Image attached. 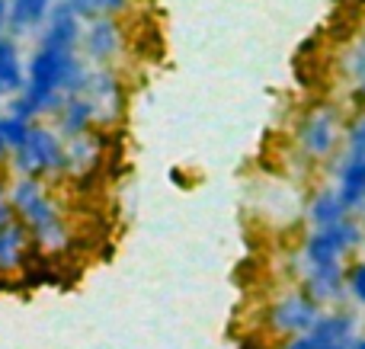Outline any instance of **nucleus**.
<instances>
[{
  "label": "nucleus",
  "mask_w": 365,
  "mask_h": 349,
  "mask_svg": "<svg viewBox=\"0 0 365 349\" xmlns=\"http://www.w3.org/2000/svg\"><path fill=\"white\" fill-rule=\"evenodd\" d=\"M90 71L74 51H45L38 48L29 61V77L16 100L10 103V115L29 122L38 113H61L71 96H81Z\"/></svg>",
  "instance_id": "1"
},
{
  "label": "nucleus",
  "mask_w": 365,
  "mask_h": 349,
  "mask_svg": "<svg viewBox=\"0 0 365 349\" xmlns=\"http://www.w3.org/2000/svg\"><path fill=\"white\" fill-rule=\"evenodd\" d=\"M10 209L19 222L29 228L32 244L45 254H61L71 244V234L64 228L61 215H58L55 202L45 196L38 179H19L10 192Z\"/></svg>",
  "instance_id": "2"
},
{
  "label": "nucleus",
  "mask_w": 365,
  "mask_h": 349,
  "mask_svg": "<svg viewBox=\"0 0 365 349\" xmlns=\"http://www.w3.org/2000/svg\"><path fill=\"white\" fill-rule=\"evenodd\" d=\"M362 228L356 222H340L334 228L324 231H311L304 237L302 247V263L304 266H343V256L349 254L353 247L362 244Z\"/></svg>",
  "instance_id": "3"
},
{
  "label": "nucleus",
  "mask_w": 365,
  "mask_h": 349,
  "mask_svg": "<svg viewBox=\"0 0 365 349\" xmlns=\"http://www.w3.org/2000/svg\"><path fill=\"white\" fill-rule=\"evenodd\" d=\"M321 318H324L321 305L304 292H289L266 308V324H269L272 337H285V340L308 333Z\"/></svg>",
  "instance_id": "4"
},
{
  "label": "nucleus",
  "mask_w": 365,
  "mask_h": 349,
  "mask_svg": "<svg viewBox=\"0 0 365 349\" xmlns=\"http://www.w3.org/2000/svg\"><path fill=\"white\" fill-rule=\"evenodd\" d=\"M16 170L26 173V179H38L42 173L64 170V145L48 128H29V138L16 154Z\"/></svg>",
  "instance_id": "5"
},
{
  "label": "nucleus",
  "mask_w": 365,
  "mask_h": 349,
  "mask_svg": "<svg viewBox=\"0 0 365 349\" xmlns=\"http://www.w3.org/2000/svg\"><path fill=\"white\" fill-rule=\"evenodd\" d=\"M353 337H356V318L349 311H334V314H324L308 333L282 340L276 349H324L336 343V340H353Z\"/></svg>",
  "instance_id": "6"
},
{
  "label": "nucleus",
  "mask_w": 365,
  "mask_h": 349,
  "mask_svg": "<svg viewBox=\"0 0 365 349\" xmlns=\"http://www.w3.org/2000/svg\"><path fill=\"white\" fill-rule=\"evenodd\" d=\"M298 141H302L304 154H311V157H327L336 145V113L334 109L321 106L311 115H304L302 128H298Z\"/></svg>",
  "instance_id": "7"
},
{
  "label": "nucleus",
  "mask_w": 365,
  "mask_h": 349,
  "mask_svg": "<svg viewBox=\"0 0 365 349\" xmlns=\"http://www.w3.org/2000/svg\"><path fill=\"white\" fill-rule=\"evenodd\" d=\"M302 279L304 295L317 301V305H340L346 298V269L343 266H304L302 263Z\"/></svg>",
  "instance_id": "8"
},
{
  "label": "nucleus",
  "mask_w": 365,
  "mask_h": 349,
  "mask_svg": "<svg viewBox=\"0 0 365 349\" xmlns=\"http://www.w3.org/2000/svg\"><path fill=\"white\" fill-rule=\"evenodd\" d=\"M77 38H81V16L68 6V0L55 4L48 13V29H45V36H42V48L45 51H68L71 55Z\"/></svg>",
  "instance_id": "9"
},
{
  "label": "nucleus",
  "mask_w": 365,
  "mask_h": 349,
  "mask_svg": "<svg viewBox=\"0 0 365 349\" xmlns=\"http://www.w3.org/2000/svg\"><path fill=\"white\" fill-rule=\"evenodd\" d=\"M340 183H336V196L340 202L346 205V212H362L365 209V154L359 157H343L340 160V170H336Z\"/></svg>",
  "instance_id": "10"
},
{
  "label": "nucleus",
  "mask_w": 365,
  "mask_h": 349,
  "mask_svg": "<svg viewBox=\"0 0 365 349\" xmlns=\"http://www.w3.org/2000/svg\"><path fill=\"white\" fill-rule=\"evenodd\" d=\"M32 247V234L19 218H13L10 224L0 228V273H16L23 269L26 256Z\"/></svg>",
  "instance_id": "11"
},
{
  "label": "nucleus",
  "mask_w": 365,
  "mask_h": 349,
  "mask_svg": "<svg viewBox=\"0 0 365 349\" xmlns=\"http://www.w3.org/2000/svg\"><path fill=\"white\" fill-rule=\"evenodd\" d=\"M83 100L93 106L96 115H103L106 109L113 113V109L122 106V90L113 74H106V71H90L87 87H83Z\"/></svg>",
  "instance_id": "12"
},
{
  "label": "nucleus",
  "mask_w": 365,
  "mask_h": 349,
  "mask_svg": "<svg viewBox=\"0 0 365 349\" xmlns=\"http://www.w3.org/2000/svg\"><path fill=\"white\" fill-rule=\"evenodd\" d=\"M51 13V0H6V29L13 36L36 29Z\"/></svg>",
  "instance_id": "13"
},
{
  "label": "nucleus",
  "mask_w": 365,
  "mask_h": 349,
  "mask_svg": "<svg viewBox=\"0 0 365 349\" xmlns=\"http://www.w3.org/2000/svg\"><path fill=\"white\" fill-rule=\"evenodd\" d=\"M122 45V36H119V26H115L113 16H96L90 23V32H87V51L93 61H106L119 51Z\"/></svg>",
  "instance_id": "14"
},
{
  "label": "nucleus",
  "mask_w": 365,
  "mask_h": 349,
  "mask_svg": "<svg viewBox=\"0 0 365 349\" xmlns=\"http://www.w3.org/2000/svg\"><path fill=\"white\" fill-rule=\"evenodd\" d=\"M349 212L346 205L340 202V196H336V189H324L314 196V202L308 205V222L314 224V231H324V228H334V224L346 222Z\"/></svg>",
  "instance_id": "15"
},
{
  "label": "nucleus",
  "mask_w": 365,
  "mask_h": 349,
  "mask_svg": "<svg viewBox=\"0 0 365 349\" xmlns=\"http://www.w3.org/2000/svg\"><path fill=\"white\" fill-rule=\"evenodd\" d=\"M26 87V74L19 64V51L13 45V38H0V90L4 93H16Z\"/></svg>",
  "instance_id": "16"
},
{
  "label": "nucleus",
  "mask_w": 365,
  "mask_h": 349,
  "mask_svg": "<svg viewBox=\"0 0 365 349\" xmlns=\"http://www.w3.org/2000/svg\"><path fill=\"white\" fill-rule=\"evenodd\" d=\"M58 115H61V132L68 135V138H81V135H87L90 122L96 119L93 106H90L83 96H71Z\"/></svg>",
  "instance_id": "17"
},
{
  "label": "nucleus",
  "mask_w": 365,
  "mask_h": 349,
  "mask_svg": "<svg viewBox=\"0 0 365 349\" xmlns=\"http://www.w3.org/2000/svg\"><path fill=\"white\" fill-rule=\"evenodd\" d=\"M29 122L16 119V115H0V160L6 157V154H16L19 147L26 145V138H29Z\"/></svg>",
  "instance_id": "18"
},
{
  "label": "nucleus",
  "mask_w": 365,
  "mask_h": 349,
  "mask_svg": "<svg viewBox=\"0 0 365 349\" xmlns=\"http://www.w3.org/2000/svg\"><path fill=\"white\" fill-rule=\"evenodd\" d=\"M346 295H353V298L365 308V260L356 263V266L346 273Z\"/></svg>",
  "instance_id": "19"
},
{
  "label": "nucleus",
  "mask_w": 365,
  "mask_h": 349,
  "mask_svg": "<svg viewBox=\"0 0 365 349\" xmlns=\"http://www.w3.org/2000/svg\"><path fill=\"white\" fill-rule=\"evenodd\" d=\"M346 154H349V157H359V154H365V115H359V119L349 125Z\"/></svg>",
  "instance_id": "20"
},
{
  "label": "nucleus",
  "mask_w": 365,
  "mask_h": 349,
  "mask_svg": "<svg viewBox=\"0 0 365 349\" xmlns=\"http://www.w3.org/2000/svg\"><path fill=\"white\" fill-rule=\"evenodd\" d=\"M119 10H125V0H96V13L100 16H113Z\"/></svg>",
  "instance_id": "21"
},
{
  "label": "nucleus",
  "mask_w": 365,
  "mask_h": 349,
  "mask_svg": "<svg viewBox=\"0 0 365 349\" xmlns=\"http://www.w3.org/2000/svg\"><path fill=\"white\" fill-rule=\"evenodd\" d=\"M13 209H10V202H6V199H0V228H4V224H10L13 222Z\"/></svg>",
  "instance_id": "22"
},
{
  "label": "nucleus",
  "mask_w": 365,
  "mask_h": 349,
  "mask_svg": "<svg viewBox=\"0 0 365 349\" xmlns=\"http://www.w3.org/2000/svg\"><path fill=\"white\" fill-rule=\"evenodd\" d=\"M356 74H359V80H362V93H365V48L359 51V61H356Z\"/></svg>",
  "instance_id": "23"
},
{
  "label": "nucleus",
  "mask_w": 365,
  "mask_h": 349,
  "mask_svg": "<svg viewBox=\"0 0 365 349\" xmlns=\"http://www.w3.org/2000/svg\"><path fill=\"white\" fill-rule=\"evenodd\" d=\"M356 343V337L353 340H336V343H330V346H324V349H353Z\"/></svg>",
  "instance_id": "24"
},
{
  "label": "nucleus",
  "mask_w": 365,
  "mask_h": 349,
  "mask_svg": "<svg viewBox=\"0 0 365 349\" xmlns=\"http://www.w3.org/2000/svg\"><path fill=\"white\" fill-rule=\"evenodd\" d=\"M4 29H6V0H0V38H4Z\"/></svg>",
  "instance_id": "25"
},
{
  "label": "nucleus",
  "mask_w": 365,
  "mask_h": 349,
  "mask_svg": "<svg viewBox=\"0 0 365 349\" xmlns=\"http://www.w3.org/2000/svg\"><path fill=\"white\" fill-rule=\"evenodd\" d=\"M353 349H365V337H356V343H353Z\"/></svg>",
  "instance_id": "26"
},
{
  "label": "nucleus",
  "mask_w": 365,
  "mask_h": 349,
  "mask_svg": "<svg viewBox=\"0 0 365 349\" xmlns=\"http://www.w3.org/2000/svg\"><path fill=\"white\" fill-rule=\"evenodd\" d=\"M0 93H4V90H0Z\"/></svg>",
  "instance_id": "27"
}]
</instances>
